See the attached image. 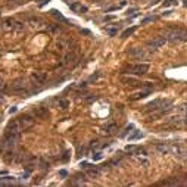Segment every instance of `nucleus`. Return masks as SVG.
<instances>
[{
    "label": "nucleus",
    "instance_id": "1",
    "mask_svg": "<svg viewBox=\"0 0 187 187\" xmlns=\"http://www.w3.org/2000/svg\"><path fill=\"white\" fill-rule=\"evenodd\" d=\"M164 37L170 43H183L187 41V31L183 28H172V30H167Z\"/></svg>",
    "mask_w": 187,
    "mask_h": 187
},
{
    "label": "nucleus",
    "instance_id": "2",
    "mask_svg": "<svg viewBox=\"0 0 187 187\" xmlns=\"http://www.w3.org/2000/svg\"><path fill=\"white\" fill-rule=\"evenodd\" d=\"M127 74H134V75H143L149 71V65L147 64H137V65H131L128 68L124 69Z\"/></svg>",
    "mask_w": 187,
    "mask_h": 187
},
{
    "label": "nucleus",
    "instance_id": "3",
    "mask_svg": "<svg viewBox=\"0 0 187 187\" xmlns=\"http://www.w3.org/2000/svg\"><path fill=\"white\" fill-rule=\"evenodd\" d=\"M165 43H167V38H165V37H162V35H159V37H153L152 40L147 41V47H149L150 50H156V49L162 47Z\"/></svg>",
    "mask_w": 187,
    "mask_h": 187
},
{
    "label": "nucleus",
    "instance_id": "4",
    "mask_svg": "<svg viewBox=\"0 0 187 187\" xmlns=\"http://www.w3.org/2000/svg\"><path fill=\"white\" fill-rule=\"evenodd\" d=\"M16 121H18V124H19V127L24 128V130L28 128V127H31V125L34 124V118H33V115H30V114H24V115H21Z\"/></svg>",
    "mask_w": 187,
    "mask_h": 187
},
{
    "label": "nucleus",
    "instance_id": "5",
    "mask_svg": "<svg viewBox=\"0 0 187 187\" xmlns=\"http://www.w3.org/2000/svg\"><path fill=\"white\" fill-rule=\"evenodd\" d=\"M128 56L133 58V59H144V58H146V52H144V49H137V47H134V49H130V50H128Z\"/></svg>",
    "mask_w": 187,
    "mask_h": 187
},
{
    "label": "nucleus",
    "instance_id": "6",
    "mask_svg": "<svg viewBox=\"0 0 187 187\" xmlns=\"http://www.w3.org/2000/svg\"><path fill=\"white\" fill-rule=\"evenodd\" d=\"M33 78H34L38 84H44V83L47 81V74H44V72H34V74H33Z\"/></svg>",
    "mask_w": 187,
    "mask_h": 187
},
{
    "label": "nucleus",
    "instance_id": "7",
    "mask_svg": "<svg viewBox=\"0 0 187 187\" xmlns=\"http://www.w3.org/2000/svg\"><path fill=\"white\" fill-rule=\"evenodd\" d=\"M69 7H71V10H74V12H77V13H83V12H87V7H85V6H83L81 3H78V1H75V3L69 4Z\"/></svg>",
    "mask_w": 187,
    "mask_h": 187
},
{
    "label": "nucleus",
    "instance_id": "8",
    "mask_svg": "<svg viewBox=\"0 0 187 187\" xmlns=\"http://www.w3.org/2000/svg\"><path fill=\"white\" fill-rule=\"evenodd\" d=\"M12 90L16 91V93H24V91H27V90H25V85L22 84V81H16L15 84H12Z\"/></svg>",
    "mask_w": 187,
    "mask_h": 187
},
{
    "label": "nucleus",
    "instance_id": "9",
    "mask_svg": "<svg viewBox=\"0 0 187 187\" xmlns=\"http://www.w3.org/2000/svg\"><path fill=\"white\" fill-rule=\"evenodd\" d=\"M47 115H49L47 108H38V109L35 111V117H38V118H44V117H47Z\"/></svg>",
    "mask_w": 187,
    "mask_h": 187
},
{
    "label": "nucleus",
    "instance_id": "10",
    "mask_svg": "<svg viewBox=\"0 0 187 187\" xmlns=\"http://www.w3.org/2000/svg\"><path fill=\"white\" fill-rule=\"evenodd\" d=\"M150 93H152V90H150V88H147V90H144V91H140L138 94H136V96L133 97V100H137V99H143V97L149 96Z\"/></svg>",
    "mask_w": 187,
    "mask_h": 187
},
{
    "label": "nucleus",
    "instance_id": "11",
    "mask_svg": "<svg viewBox=\"0 0 187 187\" xmlns=\"http://www.w3.org/2000/svg\"><path fill=\"white\" fill-rule=\"evenodd\" d=\"M121 81H122V83H127V84H133V85L137 84V80L133 78V77H122Z\"/></svg>",
    "mask_w": 187,
    "mask_h": 187
},
{
    "label": "nucleus",
    "instance_id": "12",
    "mask_svg": "<svg viewBox=\"0 0 187 187\" xmlns=\"http://www.w3.org/2000/svg\"><path fill=\"white\" fill-rule=\"evenodd\" d=\"M178 114H180V115H183V117H186V115H187V102L186 103H181V105L178 106Z\"/></svg>",
    "mask_w": 187,
    "mask_h": 187
},
{
    "label": "nucleus",
    "instance_id": "13",
    "mask_svg": "<svg viewBox=\"0 0 187 187\" xmlns=\"http://www.w3.org/2000/svg\"><path fill=\"white\" fill-rule=\"evenodd\" d=\"M141 137H143V134H141L140 131H134L131 136H128V140H130V141H134V140H138V138H141Z\"/></svg>",
    "mask_w": 187,
    "mask_h": 187
},
{
    "label": "nucleus",
    "instance_id": "14",
    "mask_svg": "<svg viewBox=\"0 0 187 187\" xmlns=\"http://www.w3.org/2000/svg\"><path fill=\"white\" fill-rule=\"evenodd\" d=\"M52 13H53V16L56 18V19H59V21H62V22H68L67 18L64 16V15H61V12H58V10H52Z\"/></svg>",
    "mask_w": 187,
    "mask_h": 187
},
{
    "label": "nucleus",
    "instance_id": "15",
    "mask_svg": "<svg viewBox=\"0 0 187 187\" xmlns=\"http://www.w3.org/2000/svg\"><path fill=\"white\" fill-rule=\"evenodd\" d=\"M13 158H15V152H12V150H7L6 155H4V161H6V162L13 161Z\"/></svg>",
    "mask_w": 187,
    "mask_h": 187
},
{
    "label": "nucleus",
    "instance_id": "16",
    "mask_svg": "<svg viewBox=\"0 0 187 187\" xmlns=\"http://www.w3.org/2000/svg\"><path fill=\"white\" fill-rule=\"evenodd\" d=\"M156 149H158V150H159L161 153H164V155H165V153H168V152L171 150V149L168 147V146H167V144H159V146H158Z\"/></svg>",
    "mask_w": 187,
    "mask_h": 187
},
{
    "label": "nucleus",
    "instance_id": "17",
    "mask_svg": "<svg viewBox=\"0 0 187 187\" xmlns=\"http://www.w3.org/2000/svg\"><path fill=\"white\" fill-rule=\"evenodd\" d=\"M136 31V27H131V28H128V30H125L124 33H122V38H125V37H128V35H131L133 33Z\"/></svg>",
    "mask_w": 187,
    "mask_h": 187
},
{
    "label": "nucleus",
    "instance_id": "18",
    "mask_svg": "<svg viewBox=\"0 0 187 187\" xmlns=\"http://www.w3.org/2000/svg\"><path fill=\"white\" fill-rule=\"evenodd\" d=\"M178 1L177 0H165L164 1V7H168V6H177Z\"/></svg>",
    "mask_w": 187,
    "mask_h": 187
},
{
    "label": "nucleus",
    "instance_id": "19",
    "mask_svg": "<svg viewBox=\"0 0 187 187\" xmlns=\"http://www.w3.org/2000/svg\"><path fill=\"white\" fill-rule=\"evenodd\" d=\"M102 158H103L102 152H96V153H93V161H100Z\"/></svg>",
    "mask_w": 187,
    "mask_h": 187
},
{
    "label": "nucleus",
    "instance_id": "20",
    "mask_svg": "<svg viewBox=\"0 0 187 187\" xmlns=\"http://www.w3.org/2000/svg\"><path fill=\"white\" fill-rule=\"evenodd\" d=\"M59 106H61L62 109H67L69 106V102L68 100H59Z\"/></svg>",
    "mask_w": 187,
    "mask_h": 187
},
{
    "label": "nucleus",
    "instance_id": "21",
    "mask_svg": "<svg viewBox=\"0 0 187 187\" xmlns=\"http://www.w3.org/2000/svg\"><path fill=\"white\" fill-rule=\"evenodd\" d=\"M106 133H112V130H115V124H109L108 127H105Z\"/></svg>",
    "mask_w": 187,
    "mask_h": 187
},
{
    "label": "nucleus",
    "instance_id": "22",
    "mask_svg": "<svg viewBox=\"0 0 187 187\" xmlns=\"http://www.w3.org/2000/svg\"><path fill=\"white\" fill-rule=\"evenodd\" d=\"M106 33L109 35H117L118 34V30H112V28H109V30H106Z\"/></svg>",
    "mask_w": 187,
    "mask_h": 187
},
{
    "label": "nucleus",
    "instance_id": "23",
    "mask_svg": "<svg viewBox=\"0 0 187 187\" xmlns=\"http://www.w3.org/2000/svg\"><path fill=\"white\" fill-rule=\"evenodd\" d=\"M153 21H155V18H153V16H149V18H144L141 24H147V22H153Z\"/></svg>",
    "mask_w": 187,
    "mask_h": 187
},
{
    "label": "nucleus",
    "instance_id": "24",
    "mask_svg": "<svg viewBox=\"0 0 187 187\" xmlns=\"http://www.w3.org/2000/svg\"><path fill=\"white\" fill-rule=\"evenodd\" d=\"M59 175H61V177H67V175H68V172H67L65 170H62V171H59Z\"/></svg>",
    "mask_w": 187,
    "mask_h": 187
},
{
    "label": "nucleus",
    "instance_id": "25",
    "mask_svg": "<svg viewBox=\"0 0 187 187\" xmlns=\"http://www.w3.org/2000/svg\"><path fill=\"white\" fill-rule=\"evenodd\" d=\"M13 112H16V108H15V106H13V108H10V109H9V114H13Z\"/></svg>",
    "mask_w": 187,
    "mask_h": 187
},
{
    "label": "nucleus",
    "instance_id": "26",
    "mask_svg": "<svg viewBox=\"0 0 187 187\" xmlns=\"http://www.w3.org/2000/svg\"><path fill=\"white\" fill-rule=\"evenodd\" d=\"M134 12H137V9H130L128 10V13H134Z\"/></svg>",
    "mask_w": 187,
    "mask_h": 187
},
{
    "label": "nucleus",
    "instance_id": "27",
    "mask_svg": "<svg viewBox=\"0 0 187 187\" xmlns=\"http://www.w3.org/2000/svg\"><path fill=\"white\" fill-rule=\"evenodd\" d=\"M158 3V0H152V3H150V6H153V4H156Z\"/></svg>",
    "mask_w": 187,
    "mask_h": 187
},
{
    "label": "nucleus",
    "instance_id": "28",
    "mask_svg": "<svg viewBox=\"0 0 187 187\" xmlns=\"http://www.w3.org/2000/svg\"><path fill=\"white\" fill-rule=\"evenodd\" d=\"M184 6H186V7H187V0H186V3H184Z\"/></svg>",
    "mask_w": 187,
    "mask_h": 187
},
{
    "label": "nucleus",
    "instance_id": "29",
    "mask_svg": "<svg viewBox=\"0 0 187 187\" xmlns=\"http://www.w3.org/2000/svg\"><path fill=\"white\" fill-rule=\"evenodd\" d=\"M0 85H1V81H0Z\"/></svg>",
    "mask_w": 187,
    "mask_h": 187
}]
</instances>
